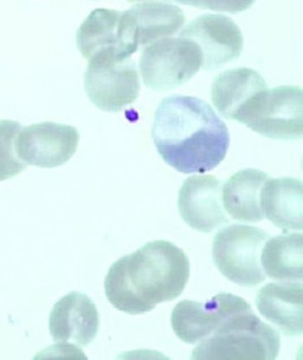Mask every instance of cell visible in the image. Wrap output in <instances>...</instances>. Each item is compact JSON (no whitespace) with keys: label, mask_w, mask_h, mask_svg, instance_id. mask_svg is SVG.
Here are the masks:
<instances>
[{"label":"cell","mask_w":303,"mask_h":360,"mask_svg":"<svg viewBox=\"0 0 303 360\" xmlns=\"http://www.w3.org/2000/svg\"><path fill=\"white\" fill-rule=\"evenodd\" d=\"M129 2H136V1H143V0H127ZM166 1H171V0H166Z\"/></svg>","instance_id":"obj_22"},{"label":"cell","mask_w":303,"mask_h":360,"mask_svg":"<svg viewBox=\"0 0 303 360\" xmlns=\"http://www.w3.org/2000/svg\"><path fill=\"white\" fill-rule=\"evenodd\" d=\"M100 317L94 302L85 294L72 292L53 306L49 315V330L58 345L85 347L96 338Z\"/></svg>","instance_id":"obj_13"},{"label":"cell","mask_w":303,"mask_h":360,"mask_svg":"<svg viewBox=\"0 0 303 360\" xmlns=\"http://www.w3.org/2000/svg\"><path fill=\"white\" fill-rule=\"evenodd\" d=\"M279 349L278 332L249 308L232 315L201 341L191 353V359L273 360Z\"/></svg>","instance_id":"obj_3"},{"label":"cell","mask_w":303,"mask_h":360,"mask_svg":"<svg viewBox=\"0 0 303 360\" xmlns=\"http://www.w3.org/2000/svg\"><path fill=\"white\" fill-rule=\"evenodd\" d=\"M84 85L91 102L106 112H120L136 102L141 89L136 63L130 58L89 60Z\"/></svg>","instance_id":"obj_8"},{"label":"cell","mask_w":303,"mask_h":360,"mask_svg":"<svg viewBox=\"0 0 303 360\" xmlns=\"http://www.w3.org/2000/svg\"><path fill=\"white\" fill-rule=\"evenodd\" d=\"M21 129L16 121L0 120V181L11 179L27 168L15 151V139Z\"/></svg>","instance_id":"obj_20"},{"label":"cell","mask_w":303,"mask_h":360,"mask_svg":"<svg viewBox=\"0 0 303 360\" xmlns=\"http://www.w3.org/2000/svg\"><path fill=\"white\" fill-rule=\"evenodd\" d=\"M79 142V134L75 127L44 122L21 129L15 146L19 159L25 164L53 168L72 159Z\"/></svg>","instance_id":"obj_10"},{"label":"cell","mask_w":303,"mask_h":360,"mask_svg":"<svg viewBox=\"0 0 303 360\" xmlns=\"http://www.w3.org/2000/svg\"><path fill=\"white\" fill-rule=\"evenodd\" d=\"M249 308L251 305L244 298L221 292L205 302H178L172 312L171 325L178 338L195 345L213 334L232 315Z\"/></svg>","instance_id":"obj_9"},{"label":"cell","mask_w":303,"mask_h":360,"mask_svg":"<svg viewBox=\"0 0 303 360\" xmlns=\"http://www.w3.org/2000/svg\"><path fill=\"white\" fill-rule=\"evenodd\" d=\"M236 120L271 139H302V89L295 86H279L262 91L245 104Z\"/></svg>","instance_id":"obj_4"},{"label":"cell","mask_w":303,"mask_h":360,"mask_svg":"<svg viewBox=\"0 0 303 360\" xmlns=\"http://www.w3.org/2000/svg\"><path fill=\"white\" fill-rule=\"evenodd\" d=\"M202 63L197 44L180 37L160 39L144 49L140 69L144 85L162 92L187 83L196 75Z\"/></svg>","instance_id":"obj_6"},{"label":"cell","mask_w":303,"mask_h":360,"mask_svg":"<svg viewBox=\"0 0 303 360\" xmlns=\"http://www.w3.org/2000/svg\"><path fill=\"white\" fill-rule=\"evenodd\" d=\"M262 264L269 278L278 281L302 282V234L279 235L265 242Z\"/></svg>","instance_id":"obj_19"},{"label":"cell","mask_w":303,"mask_h":360,"mask_svg":"<svg viewBox=\"0 0 303 360\" xmlns=\"http://www.w3.org/2000/svg\"><path fill=\"white\" fill-rule=\"evenodd\" d=\"M136 32L138 49H146L158 40L170 38L183 26L185 15L170 3L147 1L124 11Z\"/></svg>","instance_id":"obj_18"},{"label":"cell","mask_w":303,"mask_h":360,"mask_svg":"<svg viewBox=\"0 0 303 360\" xmlns=\"http://www.w3.org/2000/svg\"><path fill=\"white\" fill-rule=\"evenodd\" d=\"M77 44L89 60L130 58L138 51L136 32L126 12L94 10L77 32Z\"/></svg>","instance_id":"obj_7"},{"label":"cell","mask_w":303,"mask_h":360,"mask_svg":"<svg viewBox=\"0 0 303 360\" xmlns=\"http://www.w3.org/2000/svg\"><path fill=\"white\" fill-rule=\"evenodd\" d=\"M267 89V83L257 70L243 67L226 70L215 77L211 99L222 117L236 120L245 104Z\"/></svg>","instance_id":"obj_16"},{"label":"cell","mask_w":303,"mask_h":360,"mask_svg":"<svg viewBox=\"0 0 303 360\" xmlns=\"http://www.w3.org/2000/svg\"><path fill=\"white\" fill-rule=\"evenodd\" d=\"M269 178L264 172L254 168L237 172L222 187V207L234 220L245 223L264 220L261 191Z\"/></svg>","instance_id":"obj_17"},{"label":"cell","mask_w":303,"mask_h":360,"mask_svg":"<svg viewBox=\"0 0 303 360\" xmlns=\"http://www.w3.org/2000/svg\"><path fill=\"white\" fill-rule=\"evenodd\" d=\"M180 37L197 44L205 70L221 68L238 59L244 49L243 35L237 23L221 15L198 16L181 30Z\"/></svg>","instance_id":"obj_11"},{"label":"cell","mask_w":303,"mask_h":360,"mask_svg":"<svg viewBox=\"0 0 303 360\" xmlns=\"http://www.w3.org/2000/svg\"><path fill=\"white\" fill-rule=\"evenodd\" d=\"M151 136L165 162L183 174H204L217 167L231 142L226 124L209 104L179 95L160 103Z\"/></svg>","instance_id":"obj_1"},{"label":"cell","mask_w":303,"mask_h":360,"mask_svg":"<svg viewBox=\"0 0 303 360\" xmlns=\"http://www.w3.org/2000/svg\"><path fill=\"white\" fill-rule=\"evenodd\" d=\"M190 274V261L183 249L169 241H151L114 262L104 288L117 309L143 314L179 297Z\"/></svg>","instance_id":"obj_2"},{"label":"cell","mask_w":303,"mask_h":360,"mask_svg":"<svg viewBox=\"0 0 303 360\" xmlns=\"http://www.w3.org/2000/svg\"><path fill=\"white\" fill-rule=\"evenodd\" d=\"M269 235L260 228L232 224L215 235L213 260L221 274L241 287L254 288L265 281L261 251Z\"/></svg>","instance_id":"obj_5"},{"label":"cell","mask_w":303,"mask_h":360,"mask_svg":"<svg viewBox=\"0 0 303 360\" xmlns=\"http://www.w3.org/2000/svg\"><path fill=\"white\" fill-rule=\"evenodd\" d=\"M181 5L209 9L213 11L238 13L244 12L254 4L255 0H171Z\"/></svg>","instance_id":"obj_21"},{"label":"cell","mask_w":303,"mask_h":360,"mask_svg":"<svg viewBox=\"0 0 303 360\" xmlns=\"http://www.w3.org/2000/svg\"><path fill=\"white\" fill-rule=\"evenodd\" d=\"M178 210L188 226L209 233L228 224L221 201V181L212 174L187 178L180 188Z\"/></svg>","instance_id":"obj_12"},{"label":"cell","mask_w":303,"mask_h":360,"mask_svg":"<svg viewBox=\"0 0 303 360\" xmlns=\"http://www.w3.org/2000/svg\"><path fill=\"white\" fill-rule=\"evenodd\" d=\"M264 217L285 231H302L303 184L292 177L266 180L261 191Z\"/></svg>","instance_id":"obj_15"},{"label":"cell","mask_w":303,"mask_h":360,"mask_svg":"<svg viewBox=\"0 0 303 360\" xmlns=\"http://www.w3.org/2000/svg\"><path fill=\"white\" fill-rule=\"evenodd\" d=\"M302 301V282L288 281L265 285L258 291L255 304L262 317L283 334L299 336L303 332Z\"/></svg>","instance_id":"obj_14"}]
</instances>
